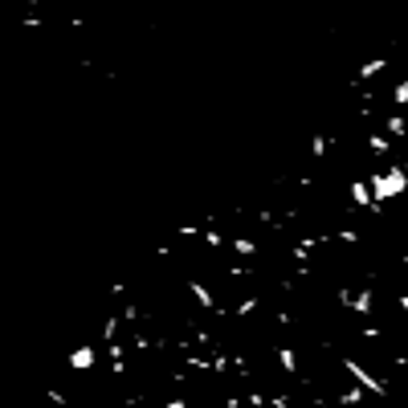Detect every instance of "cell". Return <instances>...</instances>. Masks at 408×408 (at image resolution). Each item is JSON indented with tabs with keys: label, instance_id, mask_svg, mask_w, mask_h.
<instances>
[{
	"label": "cell",
	"instance_id": "cell-1",
	"mask_svg": "<svg viewBox=\"0 0 408 408\" xmlns=\"http://www.w3.org/2000/svg\"><path fill=\"white\" fill-rule=\"evenodd\" d=\"M392 102H396V106H408V82H396V86H392Z\"/></svg>",
	"mask_w": 408,
	"mask_h": 408
}]
</instances>
